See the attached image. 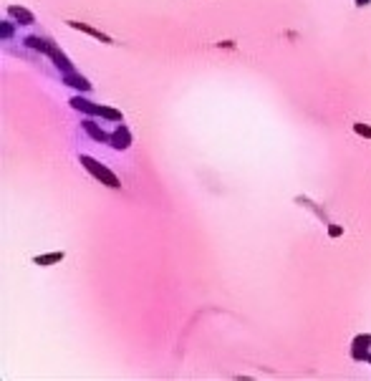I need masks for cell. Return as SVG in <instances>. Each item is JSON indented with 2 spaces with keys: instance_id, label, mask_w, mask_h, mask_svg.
<instances>
[{
  "instance_id": "obj_1",
  "label": "cell",
  "mask_w": 371,
  "mask_h": 381,
  "mask_svg": "<svg viewBox=\"0 0 371 381\" xmlns=\"http://www.w3.org/2000/svg\"><path fill=\"white\" fill-rule=\"evenodd\" d=\"M81 162L86 164V169H89V172H94V174H96L99 179H104V182H106L109 187H119V179H116V177H114V174H111V172H109L106 167H101L99 162H94L91 157H81Z\"/></svg>"
},
{
  "instance_id": "obj_2",
  "label": "cell",
  "mask_w": 371,
  "mask_h": 381,
  "mask_svg": "<svg viewBox=\"0 0 371 381\" xmlns=\"http://www.w3.org/2000/svg\"><path fill=\"white\" fill-rule=\"evenodd\" d=\"M68 25H71V28H78V30H84V33H89V35H94V38H99V41H104V43H111V38H109V35H104L101 30H94V28L86 25V23H76V20H71Z\"/></svg>"
},
{
  "instance_id": "obj_3",
  "label": "cell",
  "mask_w": 371,
  "mask_h": 381,
  "mask_svg": "<svg viewBox=\"0 0 371 381\" xmlns=\"http://www.w3.org/2000/svg\"><path fill=\"white\" fill-rule=\"evenodd\" d=\"M114 146H116V149L129 146V131H127V129H119V131L114 134Z\"/></svg>"
},
{
  "instance_id": "obj_4",
  "label": "cell",
  "mask_w": 371,
  "mask_h": 381,
  "mask_svg": "<svg viewBox=\"0 0 371 381\" xmlns=\"http://www.w3.org/2000/svg\"><path fill=\"white\" fill-rule=\"evenodd\" d=\"M10 15H13V18H18V20H23V25L33 23V15H30L28 10H23V8H10Z\"/></svg>"
},
{
  "instance_id": "obj_5",
  "label": "cell",
  "mask_w": 371,
  "mask_h": 381,
  "mask_svg": "<svg viewBox=\"0 0 371 381\" xmlns=\"http://www.w3.org/2000/svg\"><path fill=\"white\" fill-rule=\"evenodd\" d=\"M63 260V253H51V255H43V257H35L38 265H51V262H58Z\"/></svg>"
},
{
  "instance_id": "obj_6",
  "label": "cell",
  "mask_w": 371,
  "mask_h": 381,
  "mask_svg": "<svg viewBox=\"0 0 371 381\" xmlns=\"http://www.w3.org/2000/svg\"><path fill=\"white\" fill-rule=\"evenodd\" d=\"M66 81H68L71 86H78V89H84V91H86V89H91V84H89L86 79H78V76H71V73L66 76Z\"/></svg>"
},
{
  "instance_id": "obj_7",
  "label": "cell",
  "mask_w": 371,
  "mask_h": 381,
  "mask_svg": "<svg viewBox=\"0 0 371 381\" xmlns=\"http://www.w3.org/2000/svg\"><path fill=\"white\" fill-rule=\"evenodd\" d=\"M99 114H104L106 119H114V122H121V114L119 111H114V109H104V106H99Z\"/></svg>"
},
{
  "instance_id": "obj_8",
  "label": "cell",
  "mask_w": 371,
  "mask_h": 381,
  "mask_svg": "<svg viewBox=\"0 0 371 381\" xmlns=\"http://www.w3.org/2000/svg\"><path fill=\"white\" fill-rule=\"evenodd\" d=\"M86 129L91 131V136H94V139H99V141H104V139H106V134H104V131H99V129H96V127H94L91 122L86 124Z\"/></svg>"
},
{
  "instance_id": "obj_9",
  "label": "cell",
  "mask_w": 371,
  "mask_h": 381,
  "mask_svg": "<svg viewBox=\"0 0 371 381\" xmlns=\"http://www.w3.org/2000/svg\"><path fill=\"white\" fill-rule=\"evenodd\" d=\"M354 129H356L359 134H364V136H371V127H364V124H356Z\"/></svg>"
},
{
  "instance_id": "obj_10",
  "label": "cell",
  "mask_w": 371,
  "mask_h": 381,
  "mask_svg": "<svg viewBox=\"0 0 371 381\" xmlns=\"http://www.w3.org/2000/svg\"><path fill=\"white\" fill-rule=\"evenodd\" d=\"M369 361H371V356H369Z\"/></svg>"
}]
</instances>
